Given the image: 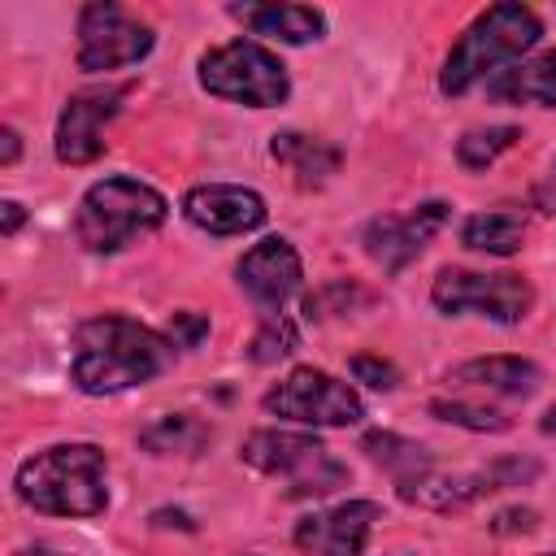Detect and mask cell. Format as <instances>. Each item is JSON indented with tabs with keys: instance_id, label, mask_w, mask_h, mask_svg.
I'll use <instances>...</instances> for the list:
<instances>
[{
	"instance_id": "6da1fadb",
	"label": "cell",
	"mask_w": 556,
	"mask_h": 556,
	"mask_svg": "<svg viewBox=\"0 0 556 556\" xmlns=\"http://www.w3.org/2000/svg\"><path fill=\"white\" fill-rule=\"evenodd\" d=\"M169 365H174V343L135 317L100 313L78 321L74 330L70 378L87 395H117V391L143 387L161 378Z\"/></svg>"
},
{
	"instance_id": "7a4b0ae2",
	"label": "cell",
	"mask_w": 556,
	"mask_h": 556,
	"mask_svg": "<svg viewBox=\"0 0 556 556\" xmlns=\"http://www.w3.org/2000/svg\"><path fill=\"white\" fill-rule=\"evenodd\" d=\"M104 469L96 443H56L17 465V495L48 517H96L109 504Z\"/></svg>"
},
{
	"instance_id": "3957f363",
	"label": "cell",
	"mask_w": 556,
	"mask_h": 556,
	"mask_svg": "<svg viewBox=\"0 0 556 556\" xmlns=\"http://www.w3.org/2000/svg\"><path fill=\"white\" fill-rule=\"evenodd\" d=\"M539 35H543V22L526 4H491V9H482L460 30V39L452 43V52L443 61V74H439V91L443 96L469 91L473 83H482L486 74L508 65L513 56L530 52L539 43Z\"/></svg>"
},
{
	"instance_id": "277c9868",
	"label": "cell",
	"mask_w": 556,
	"mask_h": 556,
	"mask_svg": "<svg viewBox=\"0 0 556 556\" xmlns=\"http://www.w3.org/2000/svg\"><path fill=\"white\" fill-rule=\"evenodd\" d=\"M165 213H169V204L156 187L126 178V174H113V178H100L83 191L74 230H78V243L87 252L109 256V252H122L130 239L152 235L165 222Z\"/></svg>"
},
{
	"instance_id": "5b68a950",
	"label": "cell",
	"mask_w": 556,
	"mask_h": 556,
	"mask_svg": "<svg viewBox=\"0 0 556 556\" xmlns=\"http://www.w3.org/2000/svg\"><path fill=\"white\" fill-rule=\"evenodd\" d=\"M200 87L248 109H274L287 100L291 78L287 65L256 39H230L200 56Z\"/></svg>"
},
{
	"instance_id": "8992f818",
	"label": "cell",
	"mask_w": 556,
	"mask_h": 556,
	"mask_svg": "<svg viewBox=\"0 0 556 556\" xmlns=\"http://www.w3.org/2000/svg\"><path fill=\"white\" fill-rule=\"evenodd\" d=\"M239 456L287 482V495H326L334 486L348 482V465L330 456L326 443H317L313 434H291V430H252L239 447Z\"/></svg>"
},
{
	"instance_id": "52a82bcc",
	"label": "cell",
	"mask_w": 556,
	"mask_h": 556,
	"mask_svg": "<svg viewBox=\"0 0 556 556\" xmlns=\"http://www.w3.org/2000/svg\"><path fill=\"white\" fill-rule=\"evenodd\" d=\"M261 408L269 417H287V421H304V426H356L365 417L361 395L348 382H339L313 365H300L278 387H269Z\"/></svg>"
},
{
	"instance_id": "ba28073f",
	"label": "cell",
	"mask_w": 556,
	"mask_h": 556,
	"mask_svg": "<svg viewBox=\"0 0 556 556\" xmlns=\"http://www.w3.org/2000/svg\"><path fill=\"white\" fill-rule=\"evenodd\" d=\"M430 300L434 308L443 313H478V317H491L500 326H513L530 313L534 304V291L521 274H473V269H439L434 287H430Z\"/></svg>"
},
{
	"instance_id": "9c48e42d",
	"label": "cell",
	"mask_w": 556,
	"mask_h": 556,
	"mask_svg": "<svg viewBox=\"0 0 556 556\" xmlns=\"http://www.w3.org/2000/svg\"><path fill=\"white\" fill-rule=\"evenodd\" d=\"M156 35L148 22H139L135 13H126L122 4H83L78 13V70L87 74H104V70H122L135 65L152 52Z\"/></svg>"
},
{
	"instance_id": "30bf717a",
	"label": "cell",
	"mask_w": 556,
	"mask_h": 556,
	"mask_svg": "<svg viewBox=\"0 0 556 556\" xmlns=\"http://www.w3.org/2000/svg\"><path fill=\"white\" fill-rule=\"evenodd\" d=\"M126 96H130V83H109V87L70 96L61 109V122H56V161L61 165L96 161L104 152V122L117 117Z\"/></svg>"
},
{
	"instance_id": "8fae6325",
	"label": "cell",
	"mask_w": 556,
	"mask_h": 556,
	"mask_svg": "<svg viewBox=\"0 0 556 556\" xmlns=\"http://www.w3.org/2000/svg\"><path fill=\"white\" fill-rule=\"evenodd\" d=\"M239 287L248 291V300L265 313V317H274V313H282V304L300 291V282H304V265H300V256H295V248L282 239V235H269V239H261V243H252L248 252H243V261H239Z\"/></svg>"
},
{
	"instance_id": "7c38bea8",
	"label": "cell",
	"mask_w": 556,
	"mask_h": 556,
	"mask_svg": "<svg viewBox=\"0 0 556 556\" xmlns=\"http://www.w3.org/2000/svg\"><path fill=\"white\" fill-rule=\"evenodd\" d=\"M447 222V204L443 200H430V204H417L408 213H382L365 226V252L387 269V274H400L413 256H421V248L434 239V230Z\"/></svg>"
},
{
	"instance_id": "4fadbf2b",
	"label": "cell",
	"mask_w": 556,
	"mask_h": 556,
	"mask_svg": "<svg viewBox=\"0 0 556 556\" xmlns=\"http://www.w3.org/2000/svg\"><path fill=\"white\" fill-rule=\"evenodd\" d=\"M378 517H382V508L374 500H348L326 513H308L295 521V547H304L313 556H361Z\"/></svg>"
},
{
	"instance_id": "5bb4252c",
	"label": "cell",
	"mask_w": 556,
	"mask_h": 556,
	"mask_svg": "<svg viewBox=\"0 0 556 556\" xmlns=\"http://www.w3.org/2000/svg\"><path fill=\"white\" fill-rule=\"evenodd\" d=\"M534 473H539L534 460H491V465L478 469V473H460V478H421V482L404 486L400 495H404L408 504H426V508L447 513V508H465V504H473V500H482V495H491V491H500V486H521V478H534Z\"/></svg>"
},
{
	"instance_id": "9a60e30c",
	"label": "cell",
	"mask_w": 556,
	"mask_h": 556,
	"mask_svg": "<svg viewBox=\"0 0 556 556\" xmlns=\"http://www.w3.org/2000/svg\"><path fill=\"white\" fill-rule=\"evenodd\" d=\"M182 213L191 226H200L208 235H243V230H256L265 222V200L252 187L204 182V187H191L182 195Z\"/></svg>"
},
{
	"instance_id": "2e32d148",
	"label": "cell",
	"mask_w": 556,
	"mask_h": 556,
	"mask_svg": "<svg viewBox=\"0 0 556 556\" xmlns=\"http://www.w3.org/2000/svg\"><path fill=\"white\" fill-rule=\"evenodd\" d=\"M452 387H473V391H491V395H530L539 387V365L521 361V356H478L465 361L447 374Z\"/></svg>"
},
{
	"instance_id": "e0dca14e",
	"label": "cell",
	"mask_w": 556,
	"mask_h": 556,
	"mask_svg": "<svg viewBox=\"0 0 556 556\" xmlns=\"http://www.w3.org/2000/svg\"><path fill=\"white\" fill-rule=\"evenodd\" d=\"M230 13L265 39H282V43H308L326 30V17L308 4H230Z\"/></svg>"
},
{
	"instance_id": "ac0fdd59",
	"label": "cell",
	"mask_w": 556,
	"mask_h": 556,
	"mask_svg": "<svg viewBox=\"0 0 556 556\" xmlns=\"http://www.w3.org/2000/svg\"><path fill=\"white\" fill-rule=\"evenodd\" d=\"M486 91L500 104H543V109H556V48L539 52L534 61H521L513 70H500L486 83Z\"/></svg>"
},
{
	"instance_id": "d6986e66",
	"label": "cell",
	"mask_w": 556,
	"mask_h": 556,
	"mask_svg": "<svg viewBox=\"0 0 556 556\" xmlns=\"http://www.w3.org/2000/svg\"><path fill=\"white\" fill-rule=\"evenodd\" d=\"M269 152H274V161H282V165L295 174L300 187H321V182H330V174H339V161H343L334 143L313 139V135H300V130L274 135Z\"/></svg>"
},
{
	"instance_id": "ffe728a7",
	"label": "cell",
	"mask_w": 556,
	"mask_h": 556,
	"mask_svg": "<svg viewBox=\"0 0 556 556\" xmlns=\"http://www.w3.org/2000/svg\"><path fill=\"white\" fill-rule=\"evenodd\" d=\"M208 439L213 430L191 413H165L139 430V447H148L152 456H195Z\"/></svg>"
},
{
	"instance_id": "44dd1931",
	"label": "cell",
	"mask_w": 556,
	"mask_h": 556,
	"mask_svg": "<svg viewBox=\"0 0 556 556\" xmlns=\"http://www.w3.org/2000/svg\"><path fill=\"white\" fill-rule=\"evenodd\" d=\"M361 447L369 452V460H378L382 469H391V478L400 482V491L413 486V482H421V478H430V452L421 443H413V439L374 430V434H365Z\"/></svg>"
},
{
	"instance_id": "7402d4cb",
	"label": "cell",
	"mask_w": 556,
	"mask_h": 556,
	"mask_svg": "<svg viewBox=\"0 0 556 556\" xmlns=\"http://www.w3.org/2000/svg\"><path fill=\"white\" fill-rule=\"evenodd\" d=\"M526 239V222L508 208H486V213H473L465 226H460V243L473 248V252H491V256H513Z\"/></svg>"
},
{
	"instance_id": "603a6c76",
	"label": "cell",
	"mask_w": 556,
	"mask_h": 556,
	"mask_svg": "<svg viewBox=\"0 0 556 556\" xmlns=\"http://www.w3.org/2000/svg\"><path fill=\"white\" fill-rule=\"evenodd\" d=\"M521 139V130L517 126H486V130H465L460 139H456V161L465 165V169H486L500 152H508L513 143Z\"/></svg>"
},
{
	"instance_id": "cb8c5ba5",
	"label": "cell",
	"mask_w": 556,
	"mask_h": 556,
	"mask_svg": "<svg viewBox=\"0 0 556 556\" xmlns=\"http://www.w3.org/2000/svg\"><path fill=\"white\" fill-rule=\"evenodd\" d=\"M295 343H300L295 321H291L287 313H274V317H261V326H256V334H252V343H248V356H252L256 365H269V361L291 356Z\"/></svg>"
},
{
	"instance_id": "d4e9b609",
	"label": "cell",
	"mask_w": 556,
	"mask_h": 556,
	"mask_svg": "<svg viewBox=\"0 0 556 556\" xmlns=\"http://www.w3.org/2000/svg\"><path fill=\"white\" fill-rule=\"evenodd\" d=\"M430 413L439 421H452V426H465V430H508V413L491 408V404H469V400H430Z\"/></svg>"
},
{
	"instance_id": "484cf974",
	"label": "cell",
	"mask_w": 556,
	"mask_h": 556,
	"mask_svg": "<svg viewBox=\"0 0 556 556\" xmlns=\"http://www.w3.org/2000/svg\"><path fill=\"white\" fill-rule=\"evenodd\" d=\"M204 334H208V317H204V313H191V308L169 313L165 339H169L174 348H200V339H204Z\"/></svg>"
},
{
	"instance_id": "4316f807",
	"label": "cell",
	"mask_w": 556,
	"mask_h": 556,
	"mask_svg": "<svg viewBox=\"0 0 556 556\" xmlns=\"http://www.w3.org/2000/svg\"><path fill=\"white\" fill-rule=\"evenodd\" d=\"M352 378H356V382H369V387H378V391H391V387H395V365L382 361V356H356V361H352Z\"/></svg>"
},
{
	"instance_id": "83f0119b",
	"label": "cell",
	"mask_w": 556,
	"mask_h": 556,
	"mask_svg": "<svg viewBox=\"0 0 556 556\" xmlns=\"http://www.w3.org/2000/svg\"><path fill=\"white\" fill-rule=\"evenodd\" d=\"M491 530H495V534H517V530L530 534V530H534V513H530V508H504V513L491 521Z\"/></svg>"
},
{
	"instance_id": "f1b7e54d",
	"label": "cell",
	"mask_w": 556,
	"mask_h": 556,
	"mask_svg": "<svg viewBox=\"0 0 556 556\" xmlns=\"http://www.w3.org/2000/svg\"><path fill=\"white\" fill-rule=\"evenodd\" d=\"M0 208H4V235H17V226H22V217H26L22 204H17V200H4Z\"/></svg>"
},
{
	"instance_id": "f546056e",
	"label": "cell",
	"mask_w": 556,
	"mask_h": 556,
	"mask_svg": "<svg viewBox=\"0 0 556 556\" xmlns=\"http://www.w3.org/2000/svg\"><path fill=\"white\" fill-rule=\"evenodd\" d=\"M17 152H22L17 130H4V165H13V161H17Z\"/></svg>"
},
{
	"instance_id": "4dcf8cb0",
	"label": "cell",
	"mask_w": 556,
	"mask_h": 556,
	"mask_svg": "<svg viewBox=\"0 0 556 556\" xmlns=\"http://www.w3.org/2000/svg\"><path fill=\"white\" fill-rule=\"evenodd\" d=\"M543 430H547V434H556V404L543 413Z\"/></svg>"
},
{
	"instance_id": "1f68e13d",
	"label": "cell",
	"mask_w": 556,
	"mask_h": 556,
	"mask_svg": "<svg viewBox=\"0 0 556 556\" xmlns=\"http://www.w3.org/2000/svg\"><path fill=\"white\" fill-rule=\"evenodd\" d=\"M552 191H556V165H552Z\"/></svg>"
},
{
	"instance_id": "d6a6232c",
	"label": "cell",
	"mask_w": 556,
	"mask_h": 556,
	"mask_svg": "<svg viewBox=\"0 0 556 556\" xmlns=\"http://www.w3.org/2000/svg\"><path fill=\"white\" fill-rule=\"evenodd\" d=\"M543 556H556V552H543Z\"/></svg>"
}]
</instances>
